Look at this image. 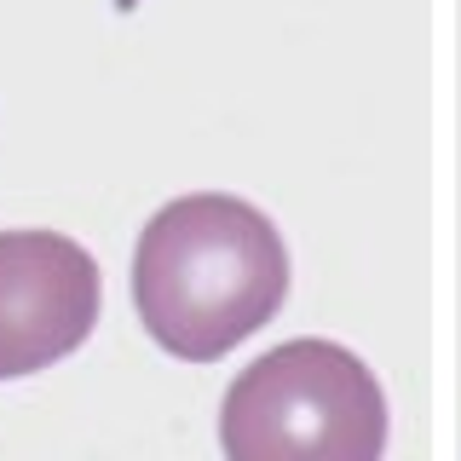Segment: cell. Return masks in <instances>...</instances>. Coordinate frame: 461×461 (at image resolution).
<instances>
[{
	"label": "cell",
	"instance_id": "obj_1",
	"mask_svg": "<svg viewBox=\"0 0 461 461\" xmlns=\"http://www.w3.org/2000/svg\"><path fill=\"white\" fill-rule=\"evenodd\" d=\"M288 300L283 230L242 196H179L139 230L133 306L162 352L213 364Z\"/></svg>",
	"mask_w": 461,
	"mask_h": 461
},
{
	"label": "cell",
	"instance_id": "obj_2",
	"mask_svg": "<svg viewBox=\"0 0 461 461\" xmlns=\"http://www.w3.org/2000/svg\"><path fill=\"white\" fill-rule=\"evenodd\" d=\"M220 444L237 461H369L386 450V393L346 346L317 335L283 340L230 381L220 403Z\"/></svg>",
	"mask_w": 461,
	"mask_h": 461
},
{
	"label": "cell",
	"instance_id": "obj_3",
	"mask_svg": "<svg viewBox=\"0 0 461 461\" xmlns=\"http://www.w3.org/2000/svg\"><path fill=\"white\" fill-rule=\"evenodd\" d=\"M104 306L98 259L64 230H0V381L81 352Z\"/></svg>",
	"mask_w": 461,
	"mask_h": 461
},
{
	"label": "cell",
	"instance_id": "obj_4",
	"mask_svg": "<svg viewBox=\"0 0 461 461\" xmlns=\"http://www.w3.org/2000/svg\"><path fill=\"white\" fill-rule=\"evenodd\" d=\"M115 12H139V0H115Z\"/></svg>",
	"mask_w": 461,
	"mask_h": 461
}]
</instances>
